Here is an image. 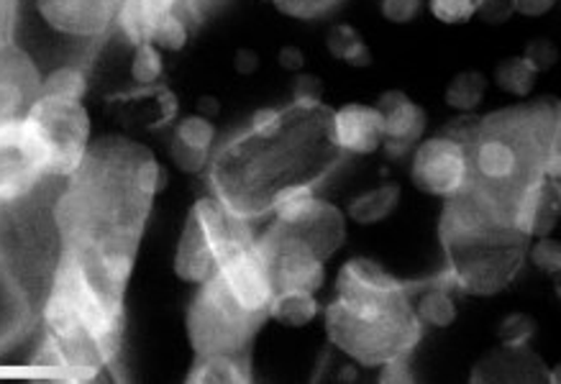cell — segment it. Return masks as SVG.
Wrapping results in <instances>:
<instances>
[{
    "mask_svg": "<svg viewBox=\"0 0 561 384\" xmlns=\"http://www.w3.org/2000/svg\"><path fill=\"white\" fill-rule=\"evenodd\" d=\"M65 183L51 202L62 252L124 295L151 200L164 187L162 167L147 147L108 139L90 147Z\"/></svg>",
    "mask_w": 561,
    "mask_h": 384,
    "instance_id": "obj_1",
    "label": "cell"
},
{
    "mask_svg": "<svg viewBox=\"0 0 561 384\" xmlns=\"http://www.w3.org/2000/svg\"><path fill=\"white\" fill-rule=\"evenodd\" d=\"M341 160L331 139V110L293 101L283 110H262L224 149L210 154V187L226 208L254 221L270 213L279 193L313 187Z\"/></svg>",
    "mask_w": 561,
    "mask_h": 384,
    "instance_id": "obj_2",
    "label": "cell"
},
{
    "mask_svg": "<svg viewBox=\"0 0 561 384\" xmlns=\"http://www.w3.org/2000/svg\"><path fill=\"white\" fill-rule=\"evenodd\" d=\"M411 288L367 259H352L339 272L336 300L325 313L331 344L364 366L408 359L423 336Z\"/></svg>",
    "mask_w": 561,
    "mask_h": 384,
    "instance_id": "obj_3",
    "label": "cell"
},
{
    "mask_svg": "<svg viewBox=\"0 0 561 384\" xmlns=\"http://www.w3.org/2000/svg\"><path fill=\"white\" fill-rule=\"evenodd\" d=\"M469 185L511 213L536 179H559L557 105H526L477 120L467 141Z\"/></svg>",
    "mask_w": 561,
    "mask_h": 384,
    "instance_id": "obj_4",
    "label": "cell"
},
{
    "mask_svg": "<svg viewBox=\"0 0 561 384\" xmlns=\"http://www.w3.org/2000/svg\"><path fill=\"white\" fill-rule=\"evenodd\" d=\"M442 236L449 269L438 282L449 290L492 295L513 282L526 259V233L515 229L505 208L472 185L449 198Z\"/></svg>",
    "mask_w": 561,
    "mask_h": 384,
    "instance_id": "obj_5",
    "label": "cell"
},
{
    "mask_svg": "<svg viewBox=\"0 0 561 384\" xmlns=\"http://www.w3.org/2000/svg\"><path fill=\"white\" fill-rule=\"evenodd\" d=\"M26 162L47 179H67L90 149V116L82 101L39 95L16 126Z\"/></svg>",
    "mask_w": 561,
    "mask_h": 384,
    "instance_id": "obj_6",
    "label": "cell"
},
{
    "mask_svg": "<svg viewBox=\"0 0 561 384\" xmlns=\"http://www.w3.org/2000/svg\"><path fill=\"white\" fill-rule=\"evenodd\" d=\"M254 225L224 206L216 195L201 198L191 210L185 231H182L174 272L180 280L203 284L216 275L218 265L237 244L254 238Z\"/></svg>",
    "mask_w": 561,
    "mask_h": 384,
    "instance_id": "obj_7",
    "label": "cell"
},
{
    "mask_svg": "<svg viewBox=\"0 0 561 384\" xmlns=\"http://www.w3.org/2000/svg\"><path fill=\"white\" fill-rule=\"evenodd\" d=\"M260 318L241 311L224 284L210 277L201 284L187 315L191 341L198 357L210 353H244Z\"/></svg>",
    "mask_w": 561,
    "mask_h": 384,
    "instance_id": "obj_8",
    "label": "cell"
},
{
    "mask_svg": "<svg viewBox=\"0 0 561 384\" xmlns=\"http://www.w3.org/2000/svg\"><path fill=\"white\" fill-rule=\"evenodd\" d=\"M214 277L244 313L262 321L264 313L270 311V303L277 290L275 282H272L270 261L262 252L260 236L233 246L221 259Z\"/></svg>",
    "mask_w": 561,
    "mask_h": 384,
    "instance_id": "obj_9",
    "label": "cell"
},
{
    "mask_svg": "<svg viewBox=\"0 0 561 384\" xmlns=\"http://www.w3.org/2000/svg\"><path fill=\"white\" fill-rule=\"evenodd\" d=\"M413 185L436 198H454L469 187V152L451 133L434 137L415 149L411 164Z\"/></svg>",
    "mask_w": 561,
    "mask_h": 384,
    "instance_id": "obj_10",
    "label": "cell"
},
{
    "mask_svg": "<svg viewBox=\"0 0 561 384\" xmlns=\"http://www.w3.org/2000/svg\"><path fill=\"white\" fill-rule=\"evenodd\" d=\"M121 0H39V13L51 28L78 39H98L116 21Z\"/></svg>",
    "mask_w": 561,
    "mask_h": 384,
    "instance_id": "obj_11",
    "label": "cell"
},
{
    "mask_svg": "<svg viewBox=\"0 0 561 384\" xmlns=\"http://www.w3.org/2000/svg\"><path fill=\"white\" fill-rule=\"evenodd\" d=\"M377 110L382 113V147L392 160L411 152L426 131V113L419 103L400 90H388L377 101Z\"/></svg>",
    "mask_w": 561,
    "mask_h": 384,
    "instance_id": "obj_12",
    "label": "cell"
},
{
    "mask_svg": "<svg viewBox=\"0 0 561 384\" xmlns=\"http://www.w3.org/2000/svg\"><path fill=\"white\" fill-rule=\"evenodd\" d=\"M331 139L339 152L375 154L382 147V113L377 105L348 103L331 113Z\"/></svg>",
    "mask_w": 561,
    "mask_h": 384,
    "instance_id": "obj_13",
    "label": "cell"
},
{
    "mask_svg": "<svg viewBox=\"0 0 561 384\" xmlns=\"http://www.w3.org/2000/svg\"><path fill=\"white\" fill-rule=\"evenodd\" d=\"M252 380L244 353H210V357H198L191 382L203 384H241Z\"/></svg>",
    "mask_w": 561,
    "mask_h": 384,
    "instance_id": "obj_14",
    "label": "cell"
},
{
    "mask_svg": "<svg viewBox=\"0 0 561 384\" xmlns=\"http://www.w3.org/2000/svg\"><path fill=\"white\" fill-rule=\"evenodd\" d=\"M267 313L275 321L283 323V326L302 328L316 321V315L321 313V305H318L316 295H310V292L279 290L275 292V298H272Z\"/></svg>",
    "mask_w": 561,
    "mask_h": 384,
    "instance_id": "obj_15",
    "label": "cell"
},
{
    "mask_svg": "<svg viewBox=\"0 0 561 384\" xmlns=\"http://www.w3.org/2000/svg\"><path fill=\"white\" fill-rule=\"evenodd\" d=\"M413 311L423 326L431 328H446L457 321V303H454L451 290L442 282L423 288L419 300L413 303Z\"/></svg>",
    "mask_w": 561,
    "mask_h": 384,
    "instance_id": "obj_16",
    "label": "cell"
},
{
    "mask_svg": "<svg viewBox=\"0 0 561 384\" xmlns=\"http://www.w3.org/2000/svg\"><path fill=\"white\" fill-rule=\"evenodd\" d=\"M400 200V187L398 185H380L375 190L359 195L348 202V218L359 225H371L377 221H385L392 210H396Z\"/></svg>",
    "mask_w": 561,
    "mask_h": 384,
    "instance_id": "obj_17",
    "label": "cell"
},
{
    "mask_svg": "<svg viewBox=\"0 0 561 384\" xmlns=\"http://www.w3.org/2000/svg\"><path fill=\"white\" fill-rule=\"evenodd\" d=\"M325 47H329V55L341 59V62L352 65V67H369L371 65V55L364 44L362 34L354 32L352 26L339 24L333 26L329 36H325Z\"/></svg>",
    "mask_w": 561,
    "mask_h": 384,
    "instance_id": "obj_18",
    "label": "cell"
},
{
    "mask_svg": "<svg viewBox=\"0 0 561 384\" xmlns=\"http://www.w3.org/2000/svg\"><path fill=\"white\" fill-rule=\"evenodd\" d=\"M484 90H488V80L480 72H459L457 78L449 82L446 88L444 101L449 108L461 110V113H472L474 108H480L484 101Z\"/></svg>",
    "mask_w": 561,
    "mask_h": 384,
    "instance_id": "obj_19",
    "label": "cell"
},
{
    "mask_svg": "<svg viewBox=\"0 0 561 384\" xmlns=\"http://www.w3.org/2000/svg\"><path fill=\"white\" fill-rule=\"evenodd\" d=\"M538 74L541 72H538L526 57H511V59H505V62L497 65L495 85L507 95L526 97L530 90H534Z\"/></svg>",
    "mask_w": 561,
    "mask_h": 384,
    "instance_id": "obj_20",
    "label": "cell"
},
{
    "mask_svg": "<svg viewBox=\"0 0 561 384\" xmlns=\"http://www.w3.org/2000/svg\"><path fill=\"white\" fill-rule=\"evenodd\" d=\"M88 93V78L78 67H59L42 80L39 95L59 97V101H82Z\"/></svg>",
    "mask_w": 561,
    "mask_h": 384,
    "instance_id": "obj_21",
    "label": "cell"
},
{
    "mask_svg": "<svg viewBox=\"0 0 561 384\" xmlns=\"http://www.w3.org/2000/svg\"><path fill=\"white\" fill-rule=\"evenodd\" d=\"M113 24L118 26V32L126 36L128 42L134 44H144L151 39V19L147 16V11L141 9L139 0H121L118 11H116V21Z\"/></svg>",
    "mask_w": 561,
    "mask_h": 384,
    "instance_id": "obj_22",
    "label": "cell"
},
{
    "mask_svg": "<svg viewBox=\"0 0 561 384\" xmlns=\"http://www.w3.org/2000/svg\"><path fill=\"white\" fill-rule=\"evenodd\" d=\"M187 39H191V28H187V19L180 11L167 13V16L157 19L151 26V44L164 51H180L185 49Z\"/></svg>",
    "mask_w": 561,
    "mask_h": 384,
    "instance_id": "obj_23",
    "label": "cell"
},
{
    "mask_svg": "<svg viewBox=\"0 0 561 384\" xmlns=\"http://www.w3.org/2000/svg\"><path fill=\"white\" fill-rule=\"evenodd\" d=\"M164 62H162V49H157L151 42L136 44L134 59H131V80L139 88H154L162 80Z\"/></svg>",
    "mask_w": 561,
    "mask_h": 384,
    "instance_id": "obj_24",
    "label": "cell"
},
{
    "mask_svg": "<svg viewBox=\"0 0 561 384\" xmlns=\"http://www.w3.org/2000/svg\"><path fill=\"white\" fill-rule=\"evenodd\" d=\"M172 139H178L180 144L185 147L201 149V152H214L216 126L210 124V118L195 113V116H185L178 126H174Z\"/></svg>",
    "mask_w": 561,
    "mask_h": 384,
    "instance_id": "obj_25",
    "label": "cell"
},
{
    "mask_svg": "<svg viewBox=\"0 0 561 384\" xmlns=\"http://www.w3.org/2000/svg\"><path fill=\"white\" fill-rule=\"evenodd\" d=\"M277 11L298 21H313L336 9L341 0H272Z\"/></svg>",
    "mask_w": 561,
    "mask_h": 384,
    "instance_id": "obj_26",
    "label": "cell"
},
{
    "mask_svg": "<svg viewBox=\"0 0 561 384\" xmlns=\"http://www.w3.org/2000/svg\"><path fill=\"white\" fill-rule=\"evenodd\" d=\"M428 11L442 24H467L477 16L474 0H428Z\"/></svg>",
    "mask_w": 561,
    "mask_h": 384,
    "instance_id": "obj_27",
    "label": "cell"
},
{
    "mask_svg": "<svg viewBox=\"0 0 561 384\" xmlns=\"http://www.w3.org/2000/svg\"><path fill=\"white\" fill-rule=\"evenodd\" d=\"M530 259H534V265L546 275L557 277L561 272V246L557 241L538 236L536 244L530 246Z\"/></svg>",
    "mask_w": 561,
    "mask_h": 384,
    "instance_id": "obj_28",
    "label": "cell"
},
{
    "mask_svg": "<svg viewBox=\"0 0 561 384\" xmlns=\"http://www.w3.org/2000/svg\"><path fill=\"white\" fill-rule=\"evenodd\" d=\"M210 154H214V152H201V149H193V147L180 144L178 139L170 141V156H172V162L178 164V167H180L182 172H191V175H195V172H203V170L208 167Z\"/></svg>",
    "mask_w": 561,
    "mask_h": 384,
    "instance_id": "obj_29",
    "label": "cell"
},
{
    "mask_svg": "<svg viewBox=\"0 0 561 384\" xmlns=\"http://www.w3.org/2000/svg\"><path fill=\"white\" fill-rule=\"evenodd\" d=\"M534 321L528 318V315H511V318H505L500 323V341L503 346H526V341L534 334Z\"/></svg>",
    "mask_w": 561,
    "mask_h": 384,
    "instance_id": "obj_30",
    "label": "cell"
},
{
    "mask_svg": "<svg viewBox=\"0 0 561 384\" xmlns=\"http://www.w3.org/2000/svg\"><path fill=\"white\" fill-rule=\"evenodd\" d=\"M423 9V0H382V13L385 19L392 24H408L419 16Z\"/></svg>",
    "mask_w": 561,
    "mask_h": 384,
    "instance_id": "obj_31",
    "label": "cell"
},
{
    "mask_svg": "<svg viewBox=\"0 0 561 384\" xmlns=\"http://www.w3.org/2000/svg\"><path fill=\"white\" fill-rule=\"evenodd\" d=\"M523 57H526L538 72H543V70H551L553 62H557L559 51L549 39H536V42L528 44L526 55H523Z\"/></svg>",
    "mask_w": 561,
    "mask_h": 384,
    "instance_id": "obj_32",
    "label": "cell"
},
{
    "mask_svg": "<svg viewBox=\"0 0 561 384\" xmlns=\"http://www.w3.org/2000/svg\"><path fill=\"white\" fill-rule=\"evenodd\" d=\"M477 13L488 24H505L513 16V0H480L477 3Z\"/></svg>",
    "mask_w": 561,
    "mask_h": 384,
    "instance_id": "obj_33",
    "label": "cell"
},
{
    "mask_svg": "<svg viewBox=\"0 0 561 384\" xmlns=\"http://www.w3.org/2000/svg\"><path fill=\"white\" fill-rule=\"evenodd\" d=\"M380 369H382L380 372L382 384H408L415 380L411 366H408V359H390V361H385Z\"/></svg>",
    "mask_w": 561,
    "mask_h": 384,
    "instance_id": "obj_34",
    "label": "cell"
},
{
    "mask_svg": "<svg viewBox=\"0 0 561 384\" xmlns=\"http://www.w3.org/2000/svg\"><path fill=\"white\" fill-rule=\"evenodd\" d=\"M553 5H557V0H513V11L528 19L546 16Z\"/></svg>",
    "mask_w": 561,
    "mask_h": 384,
    "instance_id": "obj_35",
    "label": "cell"
},
{
    "mask_svg": "<svg viewBox=\"0 0 561 384\" xmlns=\"http://www.w3.org/2000/svg\"><path fill=\"white\" fill-rule=\"evenodd\" d=\"M321 80L316 78H298L295 82V101H302V103H318L321 101Z\"/></svg>",
    "mask_w": 561,
    "mask_h": 384,
    "instance_id": "obj_36",
    "label": "cell"
},
{
    "mask_svg": "<svg viewBox=\"0 0 561 384\" xmlns=\"http://www.w3.org/2000/svg\"><path fill=\"white\" fill-rule=\"evenodd\" d=\"M277 62L287 72H300L302 67H306V55H302L298 47H283V49H279Z\"/></svg>",
    "mask_w": 561,
    "mask_h": 384,
    "instance_id": "obj_37",
    "label": "cell"
},
{
    "mask_svg": "<svg viewBox=\"0 0 561 384\" xmlns=\"http://www.w3.org/2000/svg\"><path fill=\"white\" fill-rule=\"evenodd\" d=\"M233 67H237V72L241 74H252L256 67H260V57L249 49H239L237 57H233Z\"/></svg>",
    "mask_w": 561,
    "mask_h": 384,
    "instance_id": "obj_38",
    "label": "cell"
},
{
    "mask_svg": "<svg viewBox=\"0 0 561 384\" xmlns=\"http://www.w3.org/2000/svg\"><path fill=\"white\" fill-rule=\"evenodd\" d=\"M201 116H206V118H210L214 116V113H218V103H216V97H203L201 101Z\"/></svg>",
    "mask_w": 561,
    "mask_h": 384,
    "instance_id": "obj_39",
    "label": "cell"
},
{
    "mask_svg": "<svg viewBox=\"0 0 561 384\" xmlns=\"http://www.w3.org/2000/svg\"><path fill=\"white\" fill-rule=\"evenodd\" d=\"M474 3H480V0H474Z\"/></svg>",
    "mask_w": 561,
    "mask_h": 384,
    "instance_id": "obj_40",
    "label": "cell"
}]
</instances>
